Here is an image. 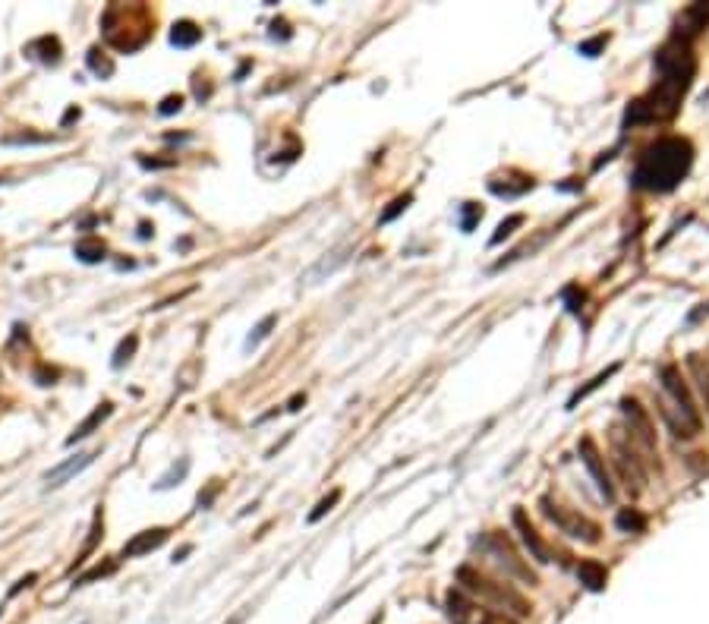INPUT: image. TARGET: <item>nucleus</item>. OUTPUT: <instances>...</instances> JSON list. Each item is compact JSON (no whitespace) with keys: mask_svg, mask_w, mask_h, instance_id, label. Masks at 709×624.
<instances>
[{"mask_svg":"<svg viewBox=\"0 0 709 624\" xmlns=\"http://www.w3.org/2000/svg\"><path fill=\"white\" fill-rule=\"evenodd\" d=\"M136 347H139V335H127V337H123V341L117 344V350H114V360H111L114 369H120V366H127L129 360H133Z\"/></svg>","mask_w":709,"mask_h":624,"instance_id":"nucleus-19","label":"nucleus"},{"mask_svg":"<svg viewBox=\"0 0 709 624\" xmlns=\"http://www.w3.org/2000/svg\"><path fill=\"white\" fill-rule=\"evenodd\" d=\"M690 161H694V145L678 136H665L640 155L634 171V186L650 189V193H668L687 177Z\"/></svg>","mask_w":709,"mask_h":624,"instance_id":"nucleus-2","label":"nucleus"},{"mask_svg":"<svg viewBox=\"0 0 709 624\" xmlns=\"http://www.w3.org/2000/svg\"><path fill=\"white\" fill-rule=\"evenodd\" d=\"M35 580H38V574H25V577H23V580H19V583H16V587H13V590H10V596H16V593H23V590H25V587H32V583H35Z\"/></svg>","mask_w":709,"mask_h":624,"instance_id":"nucleus-30","label":"nucleus"},{"mask_svg":"<svg viewBox=\"0 0 709 624\" xmlns=\"http://www.w3.org/2000/svg\"><path fill=\"white\" fill-rule=\"evenodd\" d=\"M275 325H277V315H265V319H262L259 325L253 328V335L246 337V347H255V344H259L262 337H268V331H271Z\"/></svg>","mask_w":709,"mask_h":624,"instance_id":"nucleus-23","label":"nucleus"},{"mask_svg":"<svg viewBox=\"0 0 709 624\" xmlns=\"http://www.w3.org/2000/svg\"><path fill=\"white\" fill-rule=\"evenodd\" d=\"M195 41H202V29L195 23H189V19H183V23H177L171 29V45L177 48H193Z\"/></svg>","mask_w":709,"mask_h":624,"instance_id":"nucleus-16","label":"nucleus"},{"mask_svg":"<svg viewBox=\"0 0 709 624\" xmlns=\"http://www.w3.org/2000/svg\"><path fill=\"white\" fill-rule=\"evenodd\" d=\"M687 366H690V372H694V379H697V385H700L703 397H706V407H709V363H703L700 353H690V357H687Z\"/></svg>","mask_w":709,"mask_h":624,"instance_id":"nucleus-17","label":"nucleus"},{"mask_svg":"<svg viewBox=\"0 0 709 624\" xmlns=\"http://www.w3.org/2000/svg\"><path fill=\"white\" fill-rule=\"evenodd\" d=\"M542 511H545V517L552 520V523H558L561 533L574 536V539H586V543H596V539H599V527H596V523H590V520H583L580 514H567V511H561V508H558V505H552L549 498H542Z\"/></svg>","mask_w":709,"mask_h":624,"instance_id":"nucleus-4","label":"nucleus"},{"mask_svg":"<svg viewBox=\"0 0 709 624\" xmlns=\"http://www.w3.org/2000/svg\"><path fill=\"white\" fill-rule=\"evenodd\" d=\"M180 107H183V95H167L165 101L158 104V114H161V117H171V114H177Z\"/></svg>","mask_w":709,"mask_h":624,"instance_id":"nucleus-26","label":"nucleus"},{"mask_svg":"<svg viewBox=\"0 0 709 624\" xmlns=\"http://www.w3.org/2000/svg\"><path fill=\"white\" fill-rule=\"evenodd\" d=\"M681 23L684 25H690L687 32H697V29H703V25L709 23V7H690V10H684V16H681Z\"/></svg>","mask_w":709,"mask_h":624,"instance_id":"nucleus-21","label":"nucleus"},{"mask_svg":"<svg viewBox=\"0 0 709 624\" xmlns=\"http://www.w3.org/2000/svg\"><path fill=\"white\" fill-rule=\"evenodd\" d=\"M618 530L621 533H643L646 530V517H643L637 508H624L618 514Z\"/></svg>","mask_w":709,"mask_h":624,"instance_id":"nucleus-18","label":"nucleus"},{"mask_svg":"<svg viewBox=\"0 0 709 624\" xmlns=\"http://www.w3.org/2000/svg\"><path fill=\"white\" fill-rule=\"evenodd\" d=\"M165 539H167V530L165 527L142 530V533H136L133 539L123 545V552H120V555H123V558H139V555H145V552H155L158 545L165 543Z\"/></svg>","mask_w":709,"mask_h":624,"instance_id":"nucleus-11","label":"nucleus"},{"mask_svg":"<svg viewBox=\"0 0 709 624\" xmlns=\"http://www.w3.org/2000/svg\"><path fill=\"white\" fill-rule=\"evenodd\" d=\"M407 202H410V196H403V199H397L394 205L388 208V211H385V215H381V221H391V218L397 215V211H401V208H407Z\"/></svg>","mask_w":709,"mask_h":624,"instance_id":"nucleus-29","label":"nucleus"},{"mask_svg":"<svg viewBox=\"0 0 709 624\" xmlns=\"http://www.w3.org/2000/svg\"><path fill=\"white\" fill-rule=\"evenodd\" d=\"M105 533V520H101V511H95V517H92V536H89V543H85V549H83V555L76 558V565H83L85 558H89V552L95 549V543H98V536Z\"/></svg>","mask_w":709,"mask_h":624,"instance_id":"nucleus-22","label":"nucleus"},{"mask_svg":"<svg viewBox=\"0 0 709 624\" xmlns=\"http://www.w3.org/2000/svg\"><path fill=\"white\" fill-rule=\"evenodd\" d=\"M457 580H461L467 590H473V593H479V596H485V599H492V602H498V605H505V609H511L514 615H530L533 612V605L523 599V596H517L514 590H508L505 583H495V580L476 574L473 568H461V571H457Z\"/></svg>","mask_w":709,"mask_h":624,"instance_id":"nucleus-3","label":"nucleus"},{"mask_svg":"<svg viewBox=\"0 0 709 624\" xmlns=\"http://www.w3.org/2000/svg\"><path fill=\"white\" fill-rule=\"evenodd\" d=\"M580 457H583V464H586V470L593 473V479H596L599 492L605 495V501H612V498H615V489H612V479H609V473H605V464H602V454H599L596 441H593V439H580Z\"/></svg>","mask_w":709,"mask_h":624,"instance_id":"nucleus-8","label":"nucleus"},{"mask_svg":"<svg viewBox=\"0 0 709 624\" xmlns=\"http://www.w3.org/2000/svg\"><path fill=\"white\" fill-rule=\"evenodd\" d=\"M306 401V397H303V394H297V397H290V410H299V404Z\"/></svg>","mask_w":709,"mask_h":624,"instance_id":"nucleus-34","label":"nucleus"},{"mask_svg":"<svg viewBox=\"0 0 709 624\" xmlns=\"http://www.w3.org/2000/svg\"><path fill=\"white\" fill-rule=\"evenodd\" d=\"M577 577H580V583L586 590H602L605 580H609V571H605V565L586 558V561H580V568H577Z\"/></svg>","mask_w":709,"mask_h":624,"instance_id":"nucleus-14","label":"nucleus"},{"mask_svg":"<svg viewBox=\"0 0 709 624\" xmlns=\"http://www.w3.org/2000/svg\"><path fill=\"white\" fill-rule=\"evenodd\" d=\"M517 224H523V218H520V215L508 218V221H505V224H501V227H498V233H495V237H492V243H501V237H508V233L514 231Z\"/></svg>","mask_w":709,"mask_h":624,"instance_id":"nucleus-28","label":"nucleus"},{"mask_svg":"<svg viewBox=\"0 0 709 624\" xmlns=\"http://www.w3.org/2000/svg\"><path fill=\"white\" fill-rule=\"evenodd\" d=\"M489 552H492V558L495 561H498L501 568H508V574H514V577H520V580H527V583H536V574L530 571V568L523 565L520 558L514 555V549H511V543L508 539H505V536H489Z\"/></svg>","mask_w":709,"mask_h":624,"instance_id":"nucleus-6","label":"nucleus"},{"mask_svg":"<svg viewBox=\"0 0 709 624\" xmlns=\"http://www.w3.org/2000/svg\"><path fill=\"white\" fill-rule=\"evenodd\" d=\"M25 51H29L32 57H38L41 63H51V67H54V63H60V54H63V51H60V41H57L54 35H41V38H35V41H32V45L25 48Z\"/></svg>","mask_w":709,"mask_h":624,"instance_id":"nucleus-13","label":"nucleus"},{"mask_svg":"<svg viewBox=\"0 0 709 624\" xmlns=\"http://www.w3.org/2000/svg\"><path fill=\"white\" fill-rule=\"evenodd\" d=\"M76 259L85 262V265H95V262H105L107 259V246L95 237H85L76 243Z\"/></svg>","mask_w":709,"mask_h":624,"instance_id":"nucleus-15","label":"nucleus"},{"mask_svg":"<svg viewBox=\"0 0 709 624\" xmlns=\"http://www.w3.org/2000/svg\"><path fill=\"white\" fill-rule=\"evenodd\" d=\"M111 413H114V404H111V401H101V404H98L95 410H92L89 416H85L83 423L76 426V429H73V435H67V445H76V441L89 439L92 432H95L98 426L105 423V419H107V416H111Z\"/></svg>","mask_w":709,"mask_h":624,"instance_id":"nucleus-12","label":"nucleus"},{"mask_svg":"<svg viewBox=\"0 0 709 624\" xmlns=\"http://www.w3.org/2000/svg\"><path fill=\"white\" fill-rule=\"evenodd\" d=\"M73 120H79V107H73V111H67V117H63V127H67V123H73Z\"/></svg>","mask_w":709,"mask_h":624,"instance_id":"nucleus-32","label":"nucleus"},{"mask_svg":"<svg viewBox=\"0 0 709 624\" xmlns=\"http://www.w3.org/2000/svg\"><path fill=\"white\" fill-rule=\"evenodd\" d=\"M621 410H624L627 419H631V432H634L637 439H640L643 445H646V448L653 451V448H656V432H653L650 416H646V413L640 410V404H637V401H627V397L621 401Z\"/></svg>","mask_w":709,"mask_h":624,"instance_id":"nucleus-9","label":"nucleus"},{"mask_svg":"<svg viewBox=\"0 0 709 624\" xmlns=\"http://www.w3.org/2000/svg\"><path fill=\"white\" fill-rule=\"evenodd\" d=\"M114 571V565H98V568H92L89 574H83V577L76 580V583H79V587H83V583H92V580H98V577H107V574Z\"/></svg>","mask_w":709,"mask_h":624,"instance_id":"nucleus-27","label":"nucleus"},{"mask_svg":"<svg viewBox=\"0 0 709 624\" xmlns=\"http://www.w3.org/2000/svg\"><path fill=\"white\" fill-rule=\"evenodd\" d=\"M514 527L520 530L523 545L530 549V555L536 558V561H542V565H545V561H552V552H549V545L539 539V533L533 530V523L527 520V514H523V511H514Z\"/></svg>","mask_w":709,"mask_h":624,"instance_id":"nucleus-10","label":"nucleus"},{"mask_svg":"<svg viewBox=\"0 0 709 624\" xmlns=\"http://www.w3.org/2000/svg\"><path fill=\"white\" fill-rule=\"evenodd\" d=\"M656 67H659V73H662V79H659V85L650 95L627 107V120H631V123H650V120L672 117V114L678 111L681 95H684L687 85H690V76H694L697 63H694V57L687 54V48L668 45L659 51Z\"/></svg>","mask_w":709,"mask_h":624,"instance_id":"nucleus-1","label":"nucleus"},{"mask_svg":"<svg viewBox=\"0 0 709 624\" xmlns=\"http://www.w3.org/2000/svg\"><path fill=\"white\" fill-rule=\"evenodd\" d=\"M337 501H341V492H337V489H335V492H331V495H328V498H321L319 505H315V511H313V514H309V520H313V523H315V520H321V517H325V514H328V511H331V508H335V505H337Z\"/></svg>","mask_w":709,"mask_h":624,"instance_id":"nucleus-25","label":"nucleus"},{"mask_svg":"<svg viewBox=\"0 0 709 624\" xmlns=\"http://www.w3.org/2000/svg\"><path fill=\"white\" fill-rule=\"evenodd\" d=\"M187 470H189V461H180V467H177V464H173V467H171V473H165V476H161V479H158V489H171L173 483H180V479L187 476Z\"/></svg>","mask_w":709,"mask_h":624,"instance_id":"nucleus-24","label":"nucleus"},{"mask_svg":"<svg viewBox=\"0 0 709 624\" xmlns=\"http://www.w3.org/2000/svg\"><path fill=\"white\" fill-rule=\"evenodd\" d=\"M89 70L95 76H101V79H107V76L114 73V63L105 57V51H101V48H92V51H89Z\"/></svg>","mask_w":709,"mask_h":624,"instance_id":"nucleus-20","label":"nucleus"},{"mask_svg":"<svg viewBox=\"0 0 709 624\" xmlns=\"http://www.w3.org/2000/svg\"><path fill=\"white\" fill-rule=\"evenodd\" d=\"M189 552H193V545H183V549H180V552H177V555H173V561H183V558H187V555H189Z\"/></svg>","mask_w":709,"mask_h":624,"instance_id":"nucleus-33","label":"nucleus"},{"mask_svg":"<svg viewBox=\"0 0 709 624\" xmlns=\"http://www.w3.org/2000/svg\"><path fill=\"white\" fill-rule=\"evenodd\" d=\"M35 379H38V385H54V379H57V372H47V369H38L35 372Z\"/></svg>","mask_w":709,"mask_h":624,"instance_id":"nucleus-31","label":"nucleus"},{"mask_svg":"<svg viewBox=\"0 0 709 624\" xmlns=\"http://www.w3.org/2000/svg\"><path fill=\"white\" fill-rule=\"evenodd\" d=\"M98 457V451H85V454H76V457H70V461L57 464L54 470H47L45 473V486L47 489H60V486H67L73 476H79L85 467H92Z\"/></svg>","mask_w":709,"mask_h":624,"instance_id":"nucleus-7","label":"nucleus"},{"mask_svg":"<svg viewBox=\"0 0 709 624\" xmlns=\"http://www.w3.org/2000/svg\"><path fill=\"white\" fill-rule=\"evenodd\" d=\"M662 385H665V391L675 397V404H678L681 416H684L687 429L697 432V429H700V419H697V410H694V401H690V391H687V385L681 382V375H678V369H675V366H662Z\"/></svg>","mask_w":709,"mask_h":624,"instance_id":"nucleus-5","label":"nucleus"}]
</instances>
